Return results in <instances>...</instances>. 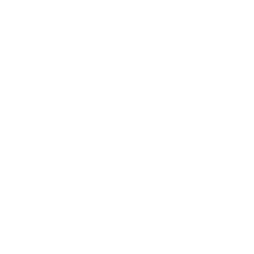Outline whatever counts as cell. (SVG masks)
<instances>
[{
    "label": "cell",
    "instance_id": "3",
    "mask_svg": "<svg viewBox=\"0 0 254 254\" xmlns=\"http://www.w3.org/2000/svg\"><path fill=\"white\" fill-rule=\"evenodd\" d=\"M157 2H161V0H157Z\"/></svg>",
    "mask_w": 254,
    "mask_h": 254
},
{
    "label": "cell",
    "instance_id": "1",
    "mask_svg": "<svg viewBox=\"0 0 254 254\" xmlns=\"http://www.w3.org/2000/svg\"><path fill=\"white\" fill-rule=\"evenodd\" d=\"M22 2H34V0H22Z\"/></svg>",
    "mask_w": 254,
    "mask_h": 254
},
{
    "label": "cell",
    "instance_id": "2",
    "mask_svg": "<svg viewBox=\"0 0 254 254\" xmlns=\"http://www.w3.org/2000/svg\"><path fill=\"white\" fill-rule=\"evenodd\" d=\"M77 2H83V0H77Z\"/></svg>",
    "mask_w": 254,
    "mask_h": 254
}]
</instances>
